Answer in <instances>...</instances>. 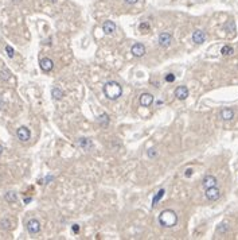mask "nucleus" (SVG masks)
<instances>
[{
  "label": "nucleus",
  "instance_id": "obj_16",
  "mask_svg": "<svg viewBox=\"0 0 238 240\" xmlns=\"http://www.w3.org/2000/svg\"><path fill=\"white\" fill-rule=\"evenodd\" d=\"M97 123H98L102 128L108 127V125H109V116H108L106 113H102V115H100L98 118H97Z\"/></svg>",
  "mask_w": 238,
  "mask_h": 240
},
{
  "label": "nucleus",
  "instance_id": "obj_5",
  "mask_svg": "<svg viewBox=\"0 0 238 240\" xmlns=\"http://www.w3.org/2000/svg\"><path fill=\"white\" fill-rule=\"evenodd\" d=\"M206 197H207V200H210V201H217L221 197L219 189H218L217 186L208 187V189H206Z\"/></svg>",
  "mask_w": 238,
  "mask_h": 240
},
{
  "label": "nucleus",
  "instance_id": "obj_7",
  "mask_svg": "<svg viewBox=\"0 0 238 240\" xmlns=\"http://www.w3.org/2000/svg\"><path fill=\"white\" fill-rule=\"evenodd\" d=\"M145 46L143 43H135L133 46L131 47V53L133 54L135 57H143L145 54Z\"/></svg>",
  "mask_w": 238,
  "mask_h": 240
},
{
  "label": "nucleus",
  "instance_id": "obj_11",
  "mask_svg": "<svg viewBox=\"0 0 238 240\" xmlns=\"http://www.w3.org/2000/svg\"><path fill=\"white\" fill-rule=\"evenodd\" d=\"M204 39H206V34H204V31H202V30H195L194 32H192V41H194L197 45L203 43Z\"/></svg>",
  "mask_w": 238,
  "mask_h": 240
},
{
  "label": "nucleus",
  "instance_id": "obj_19",
  "mask_svg": "<svg viewBox=\"0 0 238 240\" xmlns=\"http://www.w3.org/2000/svg\"><path fill=\"white\" fill-rule=\"evenodd\" d=\"M4 198H5V201H8V202H16V201H18V196H16L15 192H7Z\"/></svg>",
  "mask_w": 238,
  "mask_h": 240
},
{
  "label": "nucleus",
  "instance_id": "obj_26",
  "mask_svg": "<svg viewBox=\"0 0 238 240\" xmlns=\"http://www.w3.org/2000/svg\"><path fill=\"white\" fill-rule=\"evenodd\" d=\"M165 81H167V82H174V81H175V74H172V73L165 74Z\"/></svg>",
  "mask_w": 238,
  "mask_h": 240
},
{
  "label": "nucleus",
  "instance_id": "obj_27",
  "mask_svg": "<svg viewBox=\"0 0 238 240\" xmlns=\"http://www.w3.org/2000/svg\"><path fill=\"white\" fill-rule=\"evenodd\" d=\"M229 27H230V31H236V26H234V22L233 20L227 22L226 26H225V28H229Z\"/></svg>",
  "mask_w": 238,
  "mask_h": 240
},
{
  "label": "nucleus",
  "instance_id": "obj_30",
  "mask_svg": "<svg viewBox=\"0 0 238 240\" xmlns=\"http://www.w3.org/2000/svg\"><path fill=\"white\" fill-rule=\"evenodd\" d=\"M73 232H74V233H78V232H80V225H78V224H74V225H73Z\"/></svg>",
  "mask_w": 238,
  "mask_h": 240
},
{
  "label": "nucleus",
  "instance_id": "obj_24",
  "mask_svg": "<svg viewBox=\"0 0 238 240\" xmlns=\"http://www.w3.org/2000/svg\"><path fill=\"white\" fill-rule=\"evenodd\" d=\"M149 28H151V27H149L148 23H141V24H140V31H141V32L149 31Z\"/></svg>",
  "mask_w": 238,
  "mask_h": 240
},
{
  "label": "nucleus",
  "instance_id": "obj_25",
  "mask_svg": "<svg viewBox=\"0 0 238 240\" xmlns=\"http://www.w3.org/2000/svg\"><path fill=\"white\" fill-rule=\"evenodd\" d=\"M158 155V150L156 148H149L148 150V158H155Z\"/></svg>",
  "mask_w": 238,
  "mask_h": 240
},
{
  "label": "nucleus",
  "instance_id": "obj_9",
  "mask_svg": "<svg viewBox=\"0 0 238 240\" xmlns=\"http://www.w3.org/2000/svg\"><path fill=\"white\" fill-rule=\"evenodd\" d=\"M39 65H41V69L43 70V72H51L54 67V62L50 60V58H42L41 62H39Z\"/></svg>",
  "mask_w": 238,
  "mask_h": 240
},
{
  "label": "nucleus",
  "instance_id": "obj_3",
  "mask_svg": "<svg viewBox=\"0 0 238 240\" xmlns=\"http://www.w3.org/2000/svg\"><path fill=\"white\" fill-rule=\"evenodd\" d=\"M16 136H18L19 140L27 142V140H30V138H31V132H30V129H28L27 127L22 125V127H19L18 131H16Z\"/></svg>",
  "mask_w": 238,
  "mask_h": 240
},
{
  "label": "nucleus",
  "instance_id": "obj_15",
  "mask_svg": "<svg viewBox=\"0 0 238 240\" xmlns=\"http://www.w3.org/2000/svg\"><path fill=\"white\" fill-rule=\"evenodd\" d=\"M221 118H222L225 122H230V120L234 119V111L231 108H225L221 111Z\"/></svg>",
  "mask_w": 238,
  "mask_h": 240
},
{
  "label": "nucleus",
  "instance_id": "obj_8",
  "mask_svg": "<svg viewBox=\"0 0 238 240\" xmlns=\"http://www.w3.org/2000/svg\"><path fill=\"white\" fill-rule=\"evenodd\" d=\"M78 146H80L82 150L89 151V150H92V148L94 147V143L90 140V139H87V138H80V139H78Z\"/></svg>",
  "mask_w": 238,
  "mask_h": 240
},
{
  "label": "nucleus",
  "instance_id": "obj_31",
  "mask_svg": "<svg viewBox=\"0 0 238 240\" xmlns=\"http://www.w3.org/2000/svg\"><path fill=\"white\" fill-rule=\"evenodd\" d=\"M128 4H135V3H137V0H125Z\"/></svg>",
  "mask_w": 238,
  "mask_h": 240
},
{
  "label": "nucleus",
  "instance_id": "obj_18",
  "mask_svg": "<svg viewBox=\"0 0 238 240\" xmlns=\"http://www.w3.org/2000/svg\"><path fill=\"white\" fill-rule=\"evenodd\" d=\"M164 193H165V190H164V189H160L158 193L155 194L154 200H152V206H154V208H155L156 205H158V202H159V201H160V200L163 198V196H164Z\"/></svg>",
  "mask_w": 238,
  "mask_h": 240
},
{
  "label": "nucleus",
  "instance_id": "obj_28",
  "mask_svg": "<svg viewBox=\"0 0 238 240\" xmlns=\"http://www.w3.org/2000/svg\"><path fill=\"white\" fill-rule=\"evenodd\" d=\"M0 224H2V227H3L4 229H8V228H9V221H8L7 219L2 220V223H0Z\"/></svg>",
  "mask_w": 238,
  "mask_h": 240
},
{
  "label": "nucleus",
  "instance_id": "obj_4",
  "mask_svg": "<svg viewBox=\"0 0 238 240\" xmlns=\"http://www.w3.org/2000/svg\"><path fill=\"white\" fill-rule=\"evenodd\" d=\"M27 231L31 233V235H35L41 231V223L38 221L37 219H31L30 221H27Z\"/></svg>",
  "mask_w": 238,
  "mask_h": 240
},
{
  "label": "nucleus",
  "instance_id": "obj_2",
  "mask_svg": "<svg viewBox=\"0 0 238 240\" xmlns=\"http://www.w3.org/2000/svg\"><path fill=\"white\" fill-rule=\"evenodd\" d=\"M178 223V215L171 209H165L159 215V224L164 228H171L176 225Z\"/></svg>",
  "mask_w": 238,
  "mask_h": 240
},
{
  "label": "nucleus",
  "instance_id": "obj_6",
  "mask_svg": "<svg viewBox=\"0 0 238 240\" xmlns=\"http://www.w3.org/2000/svg\"><path fill=\"white\" fill-rule=\"evenodd\" d=\"M172 42V35L169 32H162L159 35V45L162 47H168Z\"/></svg>",
  "mask_w": 238,
  "mask_h": 240
},
{
  "label": "nucleus",
  "instance_id": "obj_10",
  "mask_svg": "<svg viewBox=\"0 0 238 240\" xmlns=\"http://www.w3.org/2000/svg\"><path fill=\"white\" fill-rule=\"evenodd\" d=\"M139 103H140V105H143V107H149L154 103V96H152L151 93H143V95L140 96Z\"/></svg>",
  "mask_w": 238,
  "mask_h": 240
},
{
  "label": "nucleus",
  "instance_id": "obj_29",
  "mask_svg": "<svg viewBox=\"0 0 238 240\" xmlns=\"http://www.w3.org/2000/svg\"><path fill=\"white\" fill-rule=\"evenodd\" d=\"M184 176L186 177H191L192 176V169H187V170H186V173H184Z\"/></svg>",
  "mask_w": 238,
  "mask_h": 240
},
{
  "label": "nucleus",
  "instance_id": "obj_33",
  "mask_svg": "<svg viewBox=\"0 0 238 240\" xmlns=\"http://www.w3.org/2000/svg\"><path fill=\"white\" fill-rule=\"evenodd\" d=\"M3 150H4V148H3V146L0 144V154H2V152H3Z\"/></svg>",
  "mask_w": 238,
  "mask_h": 240
},
{
  "label": "nucleus",
  "instance_id": "obj_23",
  "mask_svg": "<svg viewBox=\"0 0 238 240\" xmlns=\"http://www.w3.org/2000/svg\"><path fill=\"white\" fill-rule=\"evenodd\" d=\"M5 53H7V56L9 57V58H14V56H15V50L12 49L9 45H7L5 46Z\"/></svg>",
  "mask_w": 238,
  "mask_h": 240
},
{
  "label": "nucleus",
  "instance_id": "obj_17",
  "mask_svg": "<svg viewBox=\"0 0 238 240\" xmlns=\"http://www.w3.org/2000/svg\"><path fill=\"white\" fill-rule=\"evenodd\" d=\"M51 96H53L54 100H61L62 97H63V90L57 88V86H54V88L51 89Z\"/></svg>",
  "mask_w": 238,
  "mask_h": 240
},
{
  "label": "nucleus",
  "instance_id": "obj_1",
  "mask_svg": "<svg viewBox=\"0 0 238 240\" xmlns=\"http://www.w3.org/2000/svg\"><path fill=\"white\" fill-rule=\"evenodd\" d=\"M104 95L109 100H117L123 95V88L116 81H108L104 85Z\"/></svg>",
  "mask_w": 238,
  "mask_h": 240
},
{
  "label": "nucleus",
  "instance_id": "obj_32",
  "mask_svg": "<svg viewBox=\"0 0 238 240\" xmlns=\"http://www.w3.org/2000/svg\"><path fill=\"white\" fill-rule=\"evenodd\" d=\"M31 200H32L31 197H27V198H24V202H26V204H28V202H31Z\"/></svg>",
  "mask_w": 238,
  "mask_h": 240
},
{
  "label": "nucleus",
  "instance_id": "obj_12",
  "mask_svg": "<svg viewBox=\"0 0 238 240\" xmlns=\"http://www.w3.org/2000/svg\"><path fill=\"white\" fill-rule=\"evenodd\" d=\"M202 185H203L204 189H208V187H213L217 186V178L214 176H206L202 181Z\"/></svg>",
  "mask_w": 238,
  "mask_h": 240
},
{
  "label": "nucleus",
  "instance_id": "obj_22",
  "mask_svg": "<svg viewBox=\"0 0 238 240\" xmlns=\"http://www.w3.org/2000/svg\"><path fill=\"white\" fill-rule=\"evenodd\" d=\"M9 77H11V73H9V70L4 69V70H2V72H0V80H3V81H8V80H9Z\"/></svg>",
  "mask_w": 238,
  "mask_h": 240
},
{
  "label": "nucleus",
  "instance_id": "obj_34",
  "mask_svg": "<svg viewBox=\"0 0 238 240\" xmlns=\"http://www.w3.org/2000/svg\"><path fill=\"white\" fill-rule=\"evenodd\" d=\"M51 2H55V0H51Z\"/></svg>",
  "mask_w": 238,
  "mask_h": 240
},
{
  "label": "nucleus",
  "instance_id": "obj_14",
  "mask_svg": "<svg viewBox=\"0 0 238 240\" xmlns=\"http://www.w3.org/2000/svg\"><path fill=\"white\" fill-rule=\"evenodd\" d=\"M102 30H104V32H105L106 35H112L113 32L116 31V24L113 23L112 20H106L105 23L102 24Z\"/></svg>",
  "mask_w": 238,
  "mask_h": 240
},
{
  "label": "nucleus",
  "instance_id": "obj_20",
  "mask_svg": "<svg viewBox=\"0 0 238 240\" xmlns=\"http://www.w3.org/2000/svg\"><path fill=\"white\" fill-rule=\"evenodd\" d=\"M221 53H222V56H231V54L234 53V49L229 46V45H225V46L221 49Z\"/></svg>",
  "mask_w": 238,
  "mask_h": 240
},
{
  "label": "nucleus",
  "instance_id": "obj_21",
  "mask_svg": "<svg viewBox=\"0 0 238 240\" xmlns=\"http://www.w3.org/2000/svg\"><path fill=\"white\" fill-rule=\"evenodd\" d=\"M227 231H229V225H227V223H221L217 228L218 233H226Z\"/></svg>",
  "mask_w": 238,
  "mask_h": 240
},
{
  "label": "nucleus",
  "instance_id": "obj_13",
  "mask_svg": "<svg viewBox=\"0 0 238 240\" xmlns=\"http://www.w3.org/2000/svg\"><path fill=\"white\" fill-rule=\"evenodd\" d=\"M175 96H176V99H179V100H186L188 97V89L186 88V86H178V88L175 89Z\"/></svg>",
  "mask_w": 238,
  "mask_h": 240
}]
</instances>
